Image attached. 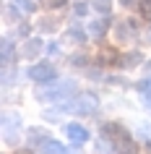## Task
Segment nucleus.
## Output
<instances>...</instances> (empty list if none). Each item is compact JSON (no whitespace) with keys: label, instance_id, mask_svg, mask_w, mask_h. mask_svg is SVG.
<instances>
[{"label":"nucleus","instance_id":"1","mask_svg":"<svg viewBox=\"0 0 151 154\" xmlns=\"http://www.w3.org/2000/svg\"><path fill=\"white\" fill-rule=\"evenodd\" d=\"M76 91H78V89H76V84H73V81H63V84L52 81L50 89H39V91H37V97H39L42 102H65V99L73 97Z\"/></svg>","mask_w":151,"mask_h":154},{"label":"nucleus","instance_id":"2","mask_svg":"<svg viewBox=\"0 0 151 154\" xmlns=\"http://www.w3.org/2000/svg\"><path fill=\"white\" fill-rule=\"evenodd\" d=\"M99 136H102L107 144H112L115 149L122 146L125 141H130L128 128H125V125H120V123H102V125H99Z\"/></svg>","mask_w":151,"mask_h":154},{"label":"nucleus","instance_id":"3","mask_svg":"<svg viewBox=\"0 0 151 154\" xmlns=\"http://www.w3.org/2000/svg\"><path fill=\"white\" fill-rule=\"evenodd\" d=\"M96 102L91 94H81V97H76V99H71L68 105H63L60 110H65V112H76V115H94L96 112Z\"/></svg>","mask_w":151,"mask_h":154},{"label":"nucleus","instance_id":"4","mask_svg":"<svg viewBox=\"0 0 151 154\" xmlns=\"http://www.w3.org/2000/svg\"><path fill=\"white\" fill-rule=\"evenodd\" d=\"M29 79L37 84H52L57 79V68L52 63H37L29 68Z\"/></svg>","mask_w":151,"mask_h":154},{"label":"nucleus","instance_id":"5","mask_svg":"<svg viewBox=\"0 0 151 154\" xmlns=\"http://www.w3.org/2000/svg\"><path fill=\"white\" fill-rule=\"evenodd\" d=\"M110 24H112L110 13H102V18H94V21H91V26H89V34H91L94 39H102L104 34H107V29H110Z\"/></svg>","mask_w":151,"mask_h":154},{"label":"nucleus","instance_id":"6","mask_svg":"<svg viewBox=\"0 0 151 154\" xmlns=\"http://www.w3.org/2000/svg\"><path fill=\"white\" fill-rule=\"evenodd\" d=\"M50 138H52V136H50L44 128H29V131H26V144L32 146V149H37V146H44Z\"/></svg>","mask_w":151,"mask_h":154},{"label":"nucleus","instance_id":"7","mask_svg":"<svg viewBox=\"0 0 151 154\" xmlns=\"http://www.w3.org/2000/svg\"><path fill=\"white\" fill-rule=\"evenodd\" d=\"M65 133H68V138H71L76 146H81V144H86L89 141V131L81 125V123H71L68 128H65Z\"/></svg>","mask_w":151,"mask_h":154},{"label":"nucleus","instance_id":"8","mask_svg":"<svg viewBox=\"0 0 151 154\" xmlns=\"http://www.w3.org/2000/svg\"><path fill=\"white\" fill-rule=\"evenodd\" d=\"M42 47H44V42L39 39V37H32V39H26V45H24V50H21V55L24 57H29V60H34V57L42 52Z\"/></svg>","mask_w":151,"mask_h":154},{"label":"nucleus","instance_id":"9","mask_svg":"<svg viewBox=\"0 0 151 154\" xmlns=\"http://www.w3.org/2000/svg\"><path fill=\"white\" fill-rule=\"evenodd\" d=\"M16 50H13V42H11V37H3V65H13V60H16Z\"/></svg>","mask_w":151,"mask_h":154},{"label":"nucleus","instance_id":"10","mask_svg":"<svg viewBox=\"0 0 151 154\" xmlns=\"http://www.w3.org/2000/svg\"><path fill=\"white\" fill-rule=\"evenodd\" d=\"M133 32H135V24H128V21H120V24L115 26V37H117L120 42L130 39V37H133Z\"/></svg>","mask_w":151,"mask_h":154},{"label":"nucleus","instance_id":"11","mask_svg":"<svg viewBox=\"0 0 151 154\" xmlns=\"http://www.w3.org/2000/svg\"><path fill=\"white\" fill-rule=\"evenodd\" d=\"M37 154H68V149H65L60 141H55V138H50L44 146H39V152Z\"/></svg>","mask_w":151,"mask_h":154},{"label":"nucleus","instance_id":"12","mask_svg":"<svg viewBox=\"0 0 151 154\" xmlns=\"http://www.w3.org/2000/svg\"><path fill=\"white\" fill-rule=\"evenodd\" d=\"M21 5H18V3H13V5H5V8H3V18H5V21H8V24H13V21H21Z\"/></svg>","mask_w":151,"mask_h":154},{"label":"nucleus","instance_id":"13","mask_svg":"<svg viewBox=\"0 0 151 154\" xmlns=\"http://www.w3.org/2000/svg\"><path fill=\"white\" fill-rule=\"evenodd\" d=\"M138 60H141V52H125V55H120L117 65H120V68H135Z\"/></svg>","mask_w":151,"mask_h":154},{"label":"nucleus","instance_id":"14","mask_svg":"<svg viewBox=\"0 0 151 154\" xmlns=\"http://www.w3.org/2000/svg\"><path fill=\"white\" fill-rule=\"evenodd\" d=\"M115 154H138V144L130 138V141H125L122 146H117V149H115Z\"/></svg>","mask_w":151,"mask_h":154},{"label":"nucleus","instance_id":"15","mask_svg":"<svg viewBox=\"0 0 151 154\" xmlns=\"http://www.w3.org/2000/svg\"><path fill=\"white\" fill-rule=\"evenodd\" d=\"M91 8L96 13H110L112 11V0H91Z\"/></svg>","mask_w":151,"mask_h":154},{"label":"nucleus","instance_id":"16","mask_svg":"<svg viewBox=\"0 0 151 154\" xmlns=\"http://www.w3.org/2000/svg\"><path fill=\"white\" fill-rule=\"evenodd\" d=\"M68 37H71L73 42H86V32H83L81 26H76V24H73L71 29H68Z\"/></svg>","mask_w":151,"mask_h":154},{"label":"nucleus","instance_id":"17","mask_svg":"<svg viewBox=\"0 0 151 154\" xmlns=\"http://www.w3.org/2000/svg\"><path fill=\"white\" fill-rule=\"evenodd\" d=\"M3 120H5V123H3V128H5V131L21 125V118H18V115H8V112H5V115H3Z\"/></svg>","mask_w":151,"mask_h":154},{"label":"nucleus","instance_id":"18","mask_svg":"<svg viewBox=\"0 0 151 154\" xmlns=\"http://www.w3.org/2000/svg\"><path fill=\"white\" fill-rule=\"evenodd\" d=\"M13 79H16V71H13L11 65H3V84H5V86H11V84H13Z\"/></svg>","mask_w":151,"mask_h":154},{"label":"nucleus","instance_id":"19","mask_svg":"<svg viewBox=\"0 0 151 154\" xmlns=\"http://www.w3.org/2000/svg\"><path fill=\"white\" fill-rule=\"evenodd\" d=\"M13 3H18L26 13H34V11H37V0H13Z\"/></svg>","mask_w":151,"mask_h":154},{"label":"nucleus","instance_id":"20","mask_svg":"<svg viewBox=\"0 0 151 154\" xmlns=\"http://www.w3.org/2000/svg\"><path fill=\"white\" fill-rule=\"evenodd\" d=\"M138 11H141L143 18H151V0H141L138 3Z\"/></svg>","mask_w":151,"mask_h":154},{"label":"nucleus","instance_id":"21","mask_svg":"<svg viewBox=\"0 0 151 154\" xmlns=\"http://www.w3.org/2000/svg\"><path fill=\"white\" fill-rule=\"evenodd\" d=\"M138 91H141V94H146V97H151V79L138 81Z\"/></svg>","mask_w":151,"mask_h":154},{"label":"nucleus","instance_id":"22","mask_svg":"<svg viewBox=\"0 0 151 154\" xmlns=\"http://www.w3.org/2000/svg\"><path fill=\"white\" fill-rule=\"evenodd\" d=\"M73 13H76V16H86L89 5H86V3H76V5H73Z\"/></svg>","mask_w":151,"mask_h":154},{"label":"nucleus","instance_id":"23","mask_svg":"<svg viewBox=\"0 0 151 154\" xmlns=\"http://www.w3.org/2000/svg\"><path fill=\"white\" fill-rule=\"evenodd\" d=\"M55 21H39V29H42V32H52V29H55Z\"/></svg>","mask_w":151,"mask_h":154},{"label":"nucleus","instance_id":"24","mask_svg":"<svg viewBox=\"0 0 151 154\" xmlns=\"http://www.w3.org/2000/svg\"><path fill=\"white\" fill-rule=\"evenodd\" d=\"M29 32H32L29 24H18V37H29Z\"/></svg>","mask_w":151,"mask_h":154},{"label":"nucleus","instance_id":"25","mask_svg":"<svg viewBox=\"0 0 151 154\" xmlns=\"http://www.w3.org/2000/svg\"><path fill=\"white\" fill-rule=\"evenodd\" d=\"M120 3H122V5H125V8H135V5H138V3H141V0H120Z\"/></svg>","mask_w":151,"mask_h":154},{"label":"nucleus","instance_id":"26","mask_svg":"<svg viewBox=\"0 0 151 154\" xmlns=\"http://www.w3.org/2000/svg\"><path fill=\"white\" fill-rule=\"evenodd\" d=\"M50 8H60V5H65V0H47Z\"/></svg>","mask_w":151,"mask_h":154},{"label":"nucleus","instance_id":"27","mask_svg":"<svg viewBox=\"0 0 151 154\" xmlns=\"http://www.w3.org/2000/svg\"><path fill=\"white\" fill-rule=\"evenodd\" d=\"M16 154H34V149L29 146V149H16Z\"/></svg>","mask_w":151,"mask_h":154},{"label":"nucleus","instance_id":"28","mask_svg":"<svg viewBox=\"0 0 151 154\" xmlns=\"http://www.w3.org/2000/svg\"><path fill=\"white\" fill-rule=\"evenodd\" d=\"M146 149H149V154H151V141H146Z\"/></svg>","mask_w":151,"mask_h":154}]
</instances>
